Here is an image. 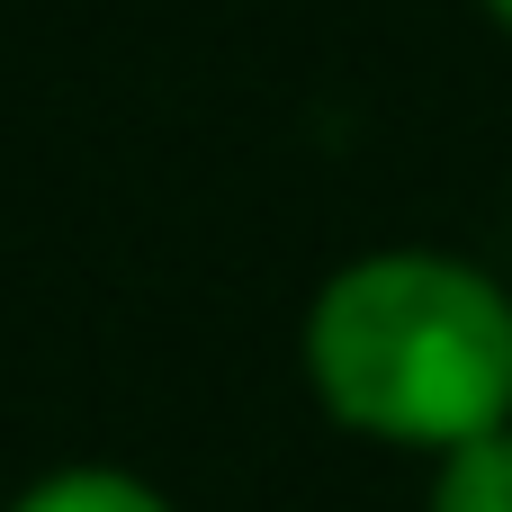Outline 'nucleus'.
<instances>
[{
    "label": "nucleus",
    "instance_id": "f257e3e1",
    "mask_svg": "<svg viewBox=\"0 0 512 512\" xmlns=\"http://www.w3.org/2000/svg\"><path fill=\"white\" fill-rule=\"evenodd\" d=\"M306 369L333 423L369 441H486L512 414V297L450 252H369L324 279Z\"/></svg>",
    "mask_w": 512,
    "mask_h": 512
},
{
    "label": "nucleus",
    "instance_id": "f03ea898",
    "mask_svg": "<svg viewBox=\"0 0 512 512\" xmlns=\"http://www.w3.org/2000/svg\"><path fill=\"white\" fill-rule=\"evenodd\" d=\"M432 512H512V423H504V432H486V441L441 450Z\"/></svg>",
    "mask_w": 512,
    "mask_h": 512
},
{
    "label": "nucleus",
    "instance_id": "7ed1b4c3",
    "mask_svg": "<svg viewBox=\"0 0 512 512\" xmlns=\"http://www.w3.org/2000/svg\"><path fill=\"white\" fill-rule=\"evenodd\" d=\"M9 512H171V504L144 477H126V468H54V477H36Z\"/></svg>",
    "mask_w": 512,
    "mask_h": 512
},
{
    "label": "nucleus",
    "instance_id": "20e7f679",
    "mask_svg": "<svg viewBox=\"0 0 512 512\" xmlns=\"http://www.w3.org/2000/svg\"><path fill=\"white\" fill-rule=\"evenodd\" d=\"M486 9H495V18H504V27H512V0H486Z\"/></svg>",
    "mask_w": 512,
    "mask_h": 512
}]
</instances>
